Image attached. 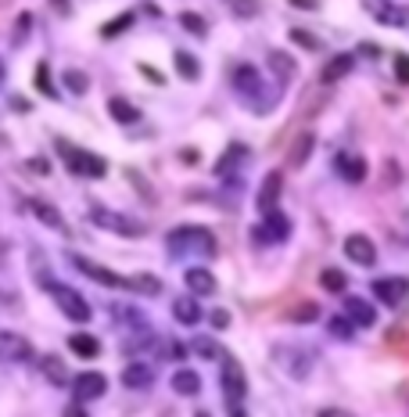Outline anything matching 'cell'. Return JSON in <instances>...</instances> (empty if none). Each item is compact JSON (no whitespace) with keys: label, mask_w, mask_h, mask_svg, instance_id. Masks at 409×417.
Masks as SVG:
<instances>
[{"label":"cell","mask_w":409,"mask_h":417,"mask_svg":"<svg viewBox=\"0 0 409 417\" xmlns=\"http://www.w3.org/2000/svg\"><path fill=\"white\" fill-rule=\"evenodd\" d=\"M344 317H349L356 327H374L377 324V309L366 299H359V295H349L344 299Z\"/></svg>","instance_id":"obj_14"},{"label":"cell","mask_w":409,"mask_h":417,"mask_svg":"<svg viewBox=\"0 0 409 417\" xmlns=\"http://www.w3.org/2000/svg\"><path fill=\"white\" fill-rule=\"evenodd\" d=\"M392 69H395V79L402 83V87H409V54H395Z\"/></svg>","instance_id":"obj_42"},{"label":"cell","mask_w":409,"mask_h":417,"mask_svg":"<svg viewBox=\"0 0 409 417\" xmlns=\"http://www.w3.org/2000/svg\"><path fill=\"white\" fill-rule=\"evenodd\" d=\"M29 213L43 223V227H54V231H65V220H61V213L54 205H47V202H40V198H33L29 202Z\"/></svg>","instance_id":"obj_25"},{"label":"cell","mask_w":409,"mask_h":417,"mask_svg":"<svg viewBox=\"0 0 409 417\" xmlns=\"http://www.w3.org/2000/svg\"><path fill=\"white\" fill-rule=\"evenodd\" d=\"M15 22H18V33H15V40L29 36V29H33V15H29V11H22V15L15 18Z\"/></svg>","instance_id":"obj_44"},{"label":"cell","mask_w":409,"mask_h":417,"mask_svg":"<svg viewBox=\"0 0 409 417\" xmlns=\"http://www.w3.org/2000/svg\"><path fill=\"white\" fill-rule=\"evenodd\" d=\"M374 295L384 302V306H402L406 299H409V281L406 277H381V281H374Z\"/></svg>","instance_id":"obj_10"},{"label":"cell","mask_w":409,"mask_h":417,"mask_svg":"<svg viewBox=\"0 0 409 417\" xmlns=\"http://www.w3.org/2000/svg\"><path fill=\"white\" fill-rule=\"evenodd\" d=\"M180 26L190 33V36H205L208 33V26H205V18L198 15V11H180Z\"/></svg>","instance_id":"obj_34"},{"label":"cell","mask_w":409,"mask_h":417,"mask_svg":"<svg viewBox=\"0 0 409 417\" xmlns=\"http://www.w3.org/2000/svg\"><path fill=\"white\" fill-rule=\"evenodd\" d=\"M51 11H58V15H69V0H51Z\"/></svg>","instance_id":"obj_48"},{"label":"cell","mask_w":409,"mask_h":417,"mask_svg":"<svg viewBox=\"0 0 409 417\" xmlns=\"http://www.w3.org/2000/svg\"><path fill=\"white\" fill-rule=\"evenodd\" d=\"M183 281H187V288H190L198 299H201V295H212V291H215V277L208 274V270H198V266L187 270V277H183Z\"/></svg>","instance_id":"obj_26"},{"label":"cell","mask_w":409,"mask_h":417,"mask_svg":"<svg viewBox=\"0 0 409 417\" xmlns=\"http://www.w3.org/2000/svg\"><path fill=\"white\" fill-rule=\"evenodd\" d=\"M280 187H284V177H280V173H269V177L262 180V187H258V198H255L258 213H269V208H276V202H280Z\"/></svg>","instance_id":"obj_16"},{"label":"cell","mask_w":409,"mask_h":417,"mask_svg":"<svg viewBox=\"0 0 409 417\" xmlns=\"http://www.w3.org/2000/svg\"><path fill=\"white\" fill-rule=\"evenodd\" d=\"M291 44L306 47V51H323V44H319L312 33H306V29H291Z\"/></svg>","instance_id":"obj_41"},{"label":"cell","mask_w":409,"mask_h":417,"mask_svg":"<svg viewBox=\"0 0 409 417\" xmlns=\"http://www.w3.org/2000/svg\"><path fill=\"white\" fill-rule=\"evenodd\" d=\"M69 349L76 352V357H83V360H94L101 352V342L90 335V331H76V335H69Z\"/></svg>","instance_id":"obj_22"},{"label":"cell","mask_w":409,"mask_h":417,"mask_svg":"<svg viewBox=\"0 0 409 417\" xmlns=\"http://www.w3.org/2000/svg\"><path fill=\"white\" fill-rule=\"evenodd\" d=\"M43 378L54 382V385H65L69 382V370H65V363L58 357H43Z\"/></svg>","instance_id":"obj_32"},{"label":"cell","mask_w":409,"mask_h":417,"mask_svg":"<svg viewBox=\"0 0 409 417\" xmlns=\"http://www.w3.org/2000/svg\"><path fill=\"white\" fill-rule=\"evenodd\" d=\"M47 291H51V299L58 302V309H61L69 320H76V324H86V320H90L94 309H90V302H86L76 288H69V284H47Z\"/></svg>","instance_id":"obj_5"},{"label":"cell","mask_w":409,"mask_h":417,"mask_svg":"<svg viewBox=\"0 0 409 417\" xmlns=\"http://www.w3.org/2000/svg\"><path fill=\"white\" fill-rule=\"evenodd\" d=\"M155 345H158V357H172V360L183 357V345H176V342H155Z\"/></svg>","instance_id":"obj_43"},{"label":"cell","mask_w":409,"mask_h":417,"mask_svg":"<svg viewBox=\"0 0 409 417\" xmlns=\"http://www.w3.org/2000/svg\"><path fill=\"white\" fill-rule=\"evenodd\" d=\"M233 90L241 94L258 115H266L273 108V97H266V83H262V76H258L255 65H237L233 69Z\"/></svg>","instance_id":"obj_2"},{"label":"cell","mask_w":409,"mask_h":417,"mask_svg":"<svg viewBox=\"0 0 409 417\" xmlns=\"http://www.w3.org/2000/svg\"><path fill=\"white\" fill-rule=\"evenodd\" d=\"M29 173H36V177H47L51 173V165H47V158H29Z\"/></svg>","instance_id":"obj_45"},{"label":"cell","mask_w":409,"mask_h":417,"mask_svg":"<svg viewBox=\"0 0 409 417\" xmlns=\"http://www.w3.org/2000/svg\"><path fill=\"white\" fill-rule=\"evenodd\" d=\"M190 349L198 352L201 360H223V349L215 345L212 338H194V342H190Z\"/></svg>","instance_id":"obj_37"},{"label":"cell","mask_w":409,"mask_h":417,"mask_svg":"<svg viewBox=\"0 0 409 417\" xmlns=\"http://www.w3.org/2000/svg\"><path fill=\"white\" fill-rule=\"evenodd\" d=\"M327 331H331L337 342H349V338L356 335V324H352L349 317H331V320H327Z\"/></svg>","instance_id":"obj_33"},{"label":"cell","mask_w":409,"mask_h":417,"mask_svg":"<svg viewBox=\"0 0 409 417\" xmlns=\"http://www.w3.org/2000/svg\"><path fill=\"white\" fill-rule=\"evenodd\" d=\"M104 392H108V378L97 374V370H86V374L76 378V400L79 403H94V400H101Z\"/></svg>","instance_id":"obj_13"},{"label":"cell","mask_w":409,"mask_h":417,"mask_svg":"<svg viewBox=\"0 0 409 417\" xmlns=\"http://www.w3.org/2000/svg\"><path fill=\"white\" fill-rule=\"evenodd\" d=\"M108 115H112L115 122H122V126H129V122L140 119V108H133L126 97H112V101H108Z\"/></svg>","instance_id":"obj_29"},{"label":"cell","mask_w":409,"mask_h":417,"mask_svg":"<svg viewBox=\"0 0 409 417\" xmlns=\"http://www.w3.org/2000/svg\"><path fill=\"white\" fill-rule=\"evenodd\" d=\"M219 385H223V400L230 403V414H241V403H244V395H248V378H244V370L237 367V360L223 357Z\"/></svg>","instance_id":"obj_4"},{"label":"cell","mask_w":409,"mask_h":417,"mask_svg":"<svg viewBox=\"0 0 409 417\" xmlns=\"http://www.w3.org/2000/svg\"><path fill=\"white\" fill-rule=\"evenodd\" d=\"M65 87H69L72 94H86L90 90V79H86V72H79V69H69L65 72Z\"/></svg>","instance_id":"obj_38"},{"label":"cell","mask_w":409,"mask_h":417,"mask_svg":"<svg viewBox=\"0 0 409 417\" xmlns=\"http://www.w3.org/2000/svg\"><path fill=\"white\" fill-rule=\"evenodd\" d=\"M33 360L29 338L15 335V331H0V363H26Z\"/></svg>","instance_id":"obj_9"},{"label":"cell","mask_w":409,"mask_h":417,"mask_svg":"<svg viewBox=\"0 0 409 417\" xmlns=\"http://www.w3.org/2000/svg\"><path fill=\"white\" fill-rule=\"evenodd\" d=\"M122 288L137 291V295H147V299L162 295V281H158L155 274H133V277H122Z\"/></svg>","instance_id":"obj_20"},{"label":"cell","mask_w":409,"mask_h":417,"mask_svg":"<svg viewBox=\"0 0 409 417\" xmlns=\"http://www.w3.org/2000/svg\"><path fill=\"white\" fill-rule=\"evenodd\" d=\"M269 72H273L280 83H287V79H294V72H298V61H294L287 51H269Z\"/></svg>","instance_id":"obj_21"},{"label":"cell","mask_w":409,"mask_h":417,"mask_svg":"<svg viewBox=\"0 0 409 417\" xmlns=\"http://www.w3.org/2000/svg\"><path fill=\"white\" fill-rule=\"evenodd\" d=\"M11 104H15V112H29V108H33V104L22 101V97H11Z\"/></svg>","instance_id":"obj_49"},{"label":"cell","mask_w":409,"mask_h":417,"mask_svg":"<svg viewBox=\"0 0 409 417\" xmlns=\"http://www.w3.org/2000/svg\"><path fill=\"white\" fill-rule=\"evenodd\" d=\"M54 148H58L61 162L69 165V170H72L76 177H90V180L108 177V162H104L101 155L83 152V148H76V144H69V140H54Z\"/></svg>","instance_id":"obj_3"},{"label":"cell","mask_w":409,"mask_h":417,"mask_svg":"<svg viewBox=\"0 0 409 417\" xmlns=\"http://www.w3.org/2000/svg\"><path fill=\"white\" fill-rule=\"evenodd\" d=\"M226 8L237 18H255L258 11H262V0H226Z\"/></svg>","instance_id":"obj_35"},{"label":"cell","mask_w":409,"mask_h":417,"mask_svg":"<svg viewBox=\"0 0 409 417\" xmlns=\"http://www.w3.org/2000/svg\"><path fill=\"white\" fill-rule=\"evenodd\" d=\"M359 51H362V54H366V58H377V47H374V44H362V47H359Z\"/></svg>","instance_id":"obj_50"},{"label":"cell","mask_w":409,"mask_h":417,"mask_svg":"<svg viewBox=\"0 0 409 417\" xmlns=\"http://www.w3.org/2000/svg\"><path fill=\"white\" fill-rule=\"evenodd\" d=\"M312 144H316V137H312V133H301V137L291 144V152H287V165L301 170V165L309 162V155H312Z\"/></svg>","instance_id":"obj_28"},{"label":"cell","mask_w":409,"mask_h":417,"mask_svg":"<svg viewBox=\"0 0 409 417\" xmlns=\"http://www.w3.org/2000/svg\"><path fill=\"white\" fill-rule=\"evenodd\" d=\"M291 8H298V11H316L319 8V0H287Z\"/></svg>","instance_id":"obj_47"},{"label":"cell","mask_w":409,"mask_h":417,"mask_svg":"<svg viewBox=\"0 0 409 417\" xmlns=\"http://www.w3.org/2000/svg\"><path fill=\"white\" fill-rule=\"evenodd\" d=\"M276 360L284 363V370L291 374V378H309V367H312V357L309 352H294V349H276Z\"/></svg>","instance_id":"obj_15"},{"label":"cell","mask_w":409,"mask_h":417,"mask_svg":"<svg viewBox=\"0 0 409 417\" xmlns=\"http://www.w3.org/2000/svg\"><path fill=\"white\" fill-rule=\"evenodd\" d=\"M169 256H215V238L205 227H176L169 238H165Z\"/></svg>","instance_id":"obj_1"},{"label":"cell","mask_w":409,"mask_h":417,"mask_svg":"<svg viewBox=\"0 0 409 417\" xmlns=\"http://www.w3.org/2000/svg\"><path fill=\"white\" fill-rule=\"evenodd\" d=\"M90 220L101 227V231H112V234H122V238H144V223H137L133 216L112 213V208H94Z\"/></svg>","instance_id":"obj_6"},{"label":"cell","mask_w":409,"mask_h":417,"mask_svg":"<svg viewBox=\"0 0 409 417\" xmlns=\"http://www.w3.org/2000/svg\"><path fill=\"white\" fill-rule=\"evenodd\" d=\"M316 317H319V306L316 302H301V306H294L287 313V320H294V324H312Z\"/></svg>","instance_id":"obj_36"},{"label":"cell","mask_w":409,"mask_h":417,"mask_svg":"<svg viewBox=\"0 0 409 417\" xmlns=\"http://www.w3.org/2000/svg\"><path fill=\"white\" fill-rule=\"evenodd\" d=\"M36 90L43 97H54V83H51V69H47V61H40L36 65Z\"/></svg>","instance_id":"obj_39"},{"label":"cell","mask_w":409,"mask_h":417,"mask_svg":"<svg viewBox=\"0 0 409 417\" xmlns=\"http://www.w3.org/2000/svg\"><path fill=\"white\" fill-rule=\"evenodd\" d=\"M251 238L258 245H280V241H287L291 238V220L284 213H276V208H269V213H262V223L255 227Z\"/></svg>","instance_id":"obj_7"},{"label":"cell","mask_w":409,"mask_h":417,"mask_svg":"<svg viewBox=\"0 0 409 417\" xmlns=\"http://www.w3.org/2000/svg\"><path fill=\"white\" fill-rule=\"evenodd\" d=\"M172 389H176V395H198V392H201V378H198V370L180 367L176 374H172Z\"/></svg>","instance_id":"obj_24"},{"label":"cell","mask_w":409,"mask_h":417,"mask_svg":"<svg viewBox=\"0 0 409 417\" xmlns=\"http://www.w3.org/2000/svg\"><path fill=\"white\" fill-rule=\"evenodd\" d=\"M366 11H374V18L381 26H395V29H406L409 26V8L402 4H392V0H362Z\"/></svg>","instance_id":"obj_8"},{"label":"cell","mask_w":409,"mask_h":417,"mask_svg":"<svg viewBox=\"0 0 409 417\" xmlns=\"http://www.w3.org/2000/svg\"><path fill=\"white\" fill-rule=\"evenodd\" d=\"M319 284H323V291H334V295H337V291L349 288V277H344L337 266H327V270L319 274Z\"/></svg>","instance_id":"obj_31"},{"label":"cell","mask_w":409,"mask_h":417,"mask_svg":"<svg viewBox=\"0 0 409 417\" xmlns=\"http://www.w3.org/2000/svg\"><path fill=\"white\" fill-rule=\"evenodd\" d=\"M151 382H155V370H151L147 363H129L122 370V385L126 389H147Z\"/></svg>","instance_id":"obj_23"},{"label":"cell","mask_w":409,"mask_h":417,"mask_svg":"<svg viewBox=\"0 0 409 417\" xmlns=\"http://www.w3.org/2000/svg\"><path fill=\"white\" fill-rule=\"evenodd\" d=\"M172 317H176L180 324H187V327H194V324H198V320H201L198 295H194V291H190V295H180L176 302H172Z\"/></svg>","instance_id":"obj_18"},{"label":"cell","mask_w":409,"mask_h":417,"mask_svg":"<svg viewBox=\"0 0 409 417\" xmlns=\"http://www.w3.org/2000/svg\"><path fill=\"white\" fill-rule=\"evenodd\" d=\"M356 69V54H349V51H341V54H334L327 65H323V83H337V79H344Z\"/></svg>","instance_id":"obj_19"},{"label":"cell","mask_w":409,"mask_h":417,"mask_svg":"<svg viewBox=\"0 0 409 417\" xmlns=\"http://www.w3.org/2000/svg\"><path fill=\"white\" fill-rule=\"evenodd\" d=\"M212 327H219V331L230 327V313H226V309H215V313H212Z\"/></svg>","instance_id":"obj_46"},{"label":"cell","mask_w":409,"mask_h":417,"mask_svg":"<svg viewBox=\"0 0 409 417\" xmlns=\"http://www.w3.org/2000/svg\"><path fill=\"white\" fill-rule=\"evenodd\" d=\"M344 256H349L356 266H374L377 263V245L366 234H349L344 238Z\"/></svg>","instance_id":"obj_11"},{"label":"cell","mask_w":409,"mask_h":417,"mask_svg":"<svg viewBox=\"0 0 409 417\" xmlns=\"http://www.w3.org/2000/svg\"><path fill=\"white\" fill-rule=\"evenodd\" d=\"M172 65H176L180 79H187V83H194V79L201 76V61L194 58L190 51H176V54H172Z\"/></svg>","instance_id":"obj_27"},{"label":"cell","mask_w":409,"mask_h":417,"mask_svg":"<svg viewBox=\"0 0 409 417\" xmlns=\"http://www.w3.org/2000/svg\"><path fill=\"white\" fill-rule=\"evenodd\" d=\"M72 266L79 270L83 277H90V281H97V284H104V288H122V277L115 274V270H108V266H101V263H94V259L72 256Z\"/></svg>","instance_id":"obj_12"},{"label":"cell","mask_w":409,"mask_h":417,"mask_svg":"<svg viewBox=\"0 0 409 417\" xmlns=\"http://www.w3.org/2000/svg\"><path fill=\"white\" fill-rule=\"evenodd\" d=\"M0 83H4V61H0Z\"/></svg>","instance_id":"obj_51"},{"label":"cell","mask_w":409,"mask_h":417,"mask_svg":"<svg viewBox=\"0 0 409 417\" xmlns=\"http://www.w3.org/2000/svg\"><path fill=\"white\" fill-rule=\"evenodd\" d=\"M133 18H137V11H126V15H119L115 22H108V26L101 29V36H119L122 29H129V26H133Z\"/></svg>","instance_id":"obj_40"},{"label":"cell","mask_w":409,"mask_h":417,"mask_svg":"<svg viewBox=\"0 0 409 417\" xmlns=\"http://www.w3.org/2000/svg\"><path fill=\"white\" fill-rule=\"evenodd\" d=\"M244 158H248V148H244V144H230V148L223 152V158L215 162V173L226 177V173L237 170V162H244Z\"/></svg>","instance_id":"obj_30"},{"label":"cell","mask_w":409,"mask_h":417,"mask_svg":"<svg viewBox=\"0 0 409 417\" xmlns=\"http://www.w3.org/2000/svg\"><path fill=\"white\" fill-rule=\"evenodd\" d=\"M334 170L341 173V180H349V183H362V180H366V162H362V155H337V158H334Z\"/></svg>","instance_id":"obj_17"}]
</instances>
